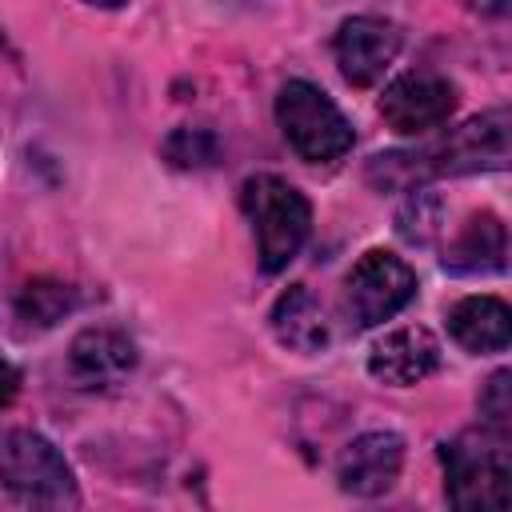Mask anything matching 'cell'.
<instances>
[{
	"label": "cell",
	"mask_w": 512,
	"mask_h": 512,
	"mask_svg": "<svg viewBox=\"0 0 512 512\" xmlns=\"http://www.w3.org/2000/svg\"><path fill=\"white\" fill-rule=\"evenodd\" d=\"M508 260V232L500 224L496 212H476L456 240L444 248V268L452 276H488V272H504Z\"/></svg>",
	"instance_id": "cell-14"
},
{
	"label": "cell",
	"mask_w": 512,
	"mask_h": 512,
	"mask_svg": "<svg viewBox=\"0 0 512 512\" xmlns=\"http://www.w3.org/2000/svg\"><path fill=\"white\" fill-rule=\"evenodd\" d=\"M84 4H96V8H120L124 0H84Z\"/></svg>",
	"instance_id": "cell-21"
},
{
	"label": "cell",
	"mask_w": 512,
	"mask_h": 512,
	"mask_svg": "<svg viewBox=\"0 0 512 512\" xmlns=\"http://www.w3.org/2000/svg\"><path fill=\"white\" fill-rule=\"evenodd\" d=\"M72 308H76V292L60 280H28L16 296V316L24 324H36V328H52Z\"/></svg>",
	"instance_id": "cell-15"
},
{
	"label": "cell",
	"mask_w": 512,
	"mask_h": 512,
	"mask_svg": "<svg viewBox=\"0 0 512 512\" xmlns=\"http://www.w3.org/2000/svg\"><path fill=\"white\" fill-rule=\"evenodd\" d=\"M456 112V84L440 72L416 68L396 76L380 96V116L396 136H428Z\"/></svg>",
	"instance_id": "cell-7"
},
{
	"label": "cell",
	"mask_w": 512,
	"mask_h": 512,
	"mask_svg": "<svg viewBox=\"0 0 512 512\" xmlns=\"http://www.w3.org/2000/svg\"><path fill=\"white\" fill-rule=\"evenodd\" d=\"M240 208L252 220L260 268L264 272H284L300 256V248L312 232L308 196L276 172H256L240 188Z\"/></svg>",
	"instance_id": "cell-3"
},
{
	"label": "cell",
	"mask_w": 512,
	"mask_h": 512,
	"mask_svg": "<svg viewBox=\"0 0 512 512\" xmlns=\"http://www.w3.org/2000/svg\"><path fill=\"white\" fill-rule=\"evenodd\" d=\"M404 48V32L384 20V16H348L336 36H332V52H336V68L352 88H372L384 80V72L396 64Z\"/></svg>",
	"instance_id": "cell-8"
},
{
	"label": "cell",
	"mask_w": 512,
	"mask_h": 512,
	"mask_svg": "<svg viewBox=\"0 0 512 512\" xmlns=\"http://www.w3.org/2000/svg\"><path fill=\"white\" fill-rule=\"evenodd\" d=\"M452 340L472 356H496L512 344V312L500 296H464L448 308Z\"/></svg>",
	"instance_id": "cell-13"
},
{
	"label": "cell",
	"mask_w": 512,
	"mask_h": 512,
	"mask_svg": "<svg viewBox=\"0 0 512 512\" xmlns=\"http://www.w3.org/2000/svg\"><path fill=\"white\" fill-rule=\"evenodd\" d=\"M268 328L276 336V344H284L288 352H320L332 340V320L328 308L320 304V296L308 284H292L276 296L272 312H268Z\"/></svg>",
	"instance_id": "cell-12"
},
{
	"label": "cell",
	"mask_w": 512,
	"mask_h": 512,
	"mask_svg": "<svg viewBox=\"0 0 512 512\" xmlns=\"http://www.w3.org/2000/svg\"><path fill=\"white\" fill-rule=\"evenodd\" d=\"M68 368L84 388L120 384L136 368V344L120 328H84L68 344Z\"/></svg>",
	"instance_id": "cell-11"
},
{
	"label": "cell",
	"mask_w": 512,
	"mask_h": 512,
	"mask_svg": "<svg viewBox=\"0 0 512 512\" xmlns=\"http://www.w3.org/2000/svg\"><path fill=\"white\" fill-rule=\"evenodd\" d=\"M276 124H280L288 148L300 160H308V164H332L356 140L348 116L312 80H288V84H280V92H276Z\"/></svg>",
	"instance_id": "cell-5"
},
{
	"label": "cell",
	"mask_w": 512,
	"mask_h": 512,
	"mask_svg": "<svg viewBox=\"0 0 512 512\" xmlns=\"http://www.w3.org/2000/svg\"><path fill=\"white\" fill-rule=\"evenodd\" d=\"M508 164V112H484L452 128L448 136L424 144L420 152H384L368 164V180L380 188H412L428 176L492 172Z\"/></svg>",
	"instance_id": "cell-1"
},
{
	"label": "cell",
	"mask_w": 512,
	"mask_h": 512,
	"mask_svg": "<svg viewBox=\"0 0 512 512\" xmlns=\"http://www.w3.org/2000/svg\"><path fill=\"white\" fill-rule=\"evenodd\" d=\"M444 496L460 512L476 508H508L512 500V448L508 432L468 428L440 444Z\"/></svg>",
	"instance_id": "cell-2"
},
{
	"label": "cell",
	"mask_w": 512,
	"mask_h": 512,
	"mask_svg": "<svg viewBox=\"0 0 512 512\" xmlns=\"http://www.w3.org/2000/svg\"><path fill=\"white\" fill-rule=\"evenodd\" d=\"M476 8L488 12V16H500V12L508 8V0H476Z\"/></svg>",
	"instance_id": "cell-20"
},
{
	"label": "cell",
	"mask_w": 512,
	"mask_h": 512,
	"mask_svg": "<svg viewBox=\"0 0 512 512\" xmlns=\"http://www.w3.org/2000/svg\"><path fill=\"white\" fill-rule=\"evenodd\" d=\"M164 156L176 164V168H204L212 164L216 156V136L208 128H176L168 140H164Z\"/></svg>",
	"instance_id": "cell-17"
},
{
	"label": "cell",
	"mask_w": 512,
	"mask_h": 512,
	"mask_svg": "<svg viewBox=\"0 0 512 512\" xmlns=\"http://www.w3.org/2000/svg\"><path fill=\"white\" fill-rule=\"evenodd\" d=\"M0 488L32 508H76L80 488L64 452L36 428H12L0 436Z\"/></svg>",
	"instance_id": "cell-4"
},
{
	"label": "cell",
	"mask_w": 512,
	"mask_h": 512,
	"mask_svg": "<svg viewBox=\"0 0 512 512\" xmlns=\"http://www.w3.org/2000/svg\"><path fill=\"white\" fill-rule=\"evenodd\" d=\"M440 368V340L424 324H400L384 332L368 352V376L388 388H412Z\"/></svg>",
	"instance_id": "cell-10"
},
{
	"label": "cell",
	"mask_w": 512,
	"mask_h": 512,
	"mask_svg": "<svg viewBox=\"0 0 512 512\" xmlns=\"http://www.w3.org/2000/svg\"><path fill=\"white\" fill-rule=\"evenodd\" d=\"M16 392H20V368L8 356H0V412L16 400Z\"/></svg>",
	"instance_id": "cell-19"
},
{
	"label": "cell",
	"mask_w": 512,
	"mask_h": 512,
	"mask_svg": "<svg viewBox=\"0 0 512 512\" xmlns=\"http://www.w3.org/2000/svg\"><path fill=\"white\" fill-rule=\"evenodd\" d=\"M396 232L408 244H432V236L440 232V200L432 192H412L404 200V208L396 212Z\"/></svg>",
	"instance_id": "cell-16"
},
{
	"label": "cell",
	"mask_w": 512,
	"mask_h": 512,
	"mask_svg": "<svg viewBox=\"0 0 512 512\" xmlns=\"http://www.w3.org/2000/svg\"><path fill=\"white\" fill-rule=\"evenodd\" d=\"M480 424L512 436V372L508 368L488 376V384L480 392Z\"/></svg>",
	"instance_id": "cell-18"
},
{
	"label": "cell",
	"mask_w": 512,
	"mask_h": 512,
	"mask_svg": "<svg viewBox=\"0 0 512 512\" xmlns=\"http://www.w3.org/2000/svg\"><path fill=\"white\" fill-rule=\"evenodd\" d=\"M400 468H404V440L388 428H376V432H360L340 452L336 484L348 496L372 500V496H384L400 480Z\"/></svg>",
	"instance_id": "cell-9"
},
{
	"label": "cell",
	"mask_w": 512,
	"mask_h": 512,
	"mask_svg": "<svg viewBox=\"0 0 512 512\" xmlns=\"http://www.w3.org/2000/svg\"><path fill=\"white\" fill-rule=\"evenodd\" d=\"M416 296V272L388 248H368L344 276V316L352 328H376L400 316Z\"/></svg>",
	"instance_id": "cell-6"
}]
</instances>
